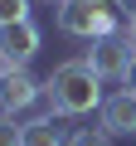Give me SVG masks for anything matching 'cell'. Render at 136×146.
<instances>
[{"mask_svg": "<svg viewBox=\"0 0 136 146\" xmlns=\"http://www.w3.org/2000/svg\"><path fill=\"white\" fill-rule=\"evenodd\" d=\"M88 44H92V49H88L83 58L102 73V78H117V83H121V73H126V63H131V54H136V49L126 44V34H102V39H88Z\"/></svg>", "mask_w": 136, "mask_h": 146, "instance_id": "obj_5", "label": "cell"}, {"mask_svg": "<svg viewBox=\"0 0 136 146\" xmlns=\"http://www.w3.org/2000/svg\"><path fill=\"white\" fill-rule=\"evenodd\" d=\"M97 122L112 131V136H136V93H112L107 102H102V112H97Z\"/></svg>", "mask_w": 136, "mask_h": 146, "instance_id": "obj_6", "label": "cell"}, {"mask_svg": "<svg viewBox=\"0 0 136 146\" xmlns=\"http://www.w3.org/2000/svg\"><path fill=\"white\" fill-rule=\"evenodd\" d=\"M44 98V83H34L29 68H0V112H29Z\"/></svg>", "mask_w": 136, "mask_h": 146, "instance_id": "obj_4", "label": "cell"}, {"mask_svg": "<svg viewBox=\"0 0 136 146\" xmlns=\"http://www.w3.org/2000/svg\"><path fill=\"white\" fill-rule=\"evenodd\" d=\"M121 34H126V44L136 49V20H126V25H121Z\"/></svg>", "mask_w": 136, "mask_h": 146, "instance_id": "obj_13", "label": "cell"}, {"mask_svg": "<svg viewBox=\"0 0 136 146\" xmlns=\"http://www.w3.org/2000/svg\"><path fill=\"white\" fill-rule=\"evenodd\" d=\"M112 10H117L121 20H136V0H112Z\"/></svg>", "mask_w": 136, "mask_h": 146, "instance_id": "obj_11", "label": "cell"}, {"mask_svg": "<svg viewBox=\"0 0 136 146\" xmlns=\"http://www.w3.org/2000/svg\"><path fill=\"white\" fill-rule=\"evenodd\" d=\"M0 146H24V122H15V112H0Z\"/></svg>", "mask_w": 136, "mask_h": 146, "instance_id": "obj_9", "label": "cell"}, {"mask_svg": "<svg viewBox=\"0 0 136 146\" xmlns=\"http://www.w3.org/2000/svg\"><path fill=\"white\" fill-rule=\"evenodd\" d=\"M0 20H34L29 0H0Z\"/></svg>", "mask_w": 136, "mask_h": 146, "instance_id": "obj_10", "label": "cell"}, {"mask_svg": "<svg viewBox=\"0 0 136 146\" xmlns=\"http://www.w3.org/2000/svg\"><path fill=\"white\" fill-rule=\"evenodd\" d=\"M49 5H58V0H49Z\"/></svg>", "mask_w": 136, "mask_h": 146, "instance_id": "obj_14", "label": "cell"}, {"mask_svg": "<svg viewBox=\"0 0 136 146\" xmlns=\"http://www.w3.org/2000/svg\"><path fill=\"white\" fill-rule=\"evenodd\" d=\"M24 146H68V131L58 122V112H39L24 122Z\"/></svg>", "mask_w": 136, "mask_h": 146, "instance_id": "obj_7", "label": "cell"}, {"mask_svg": "<svg viewBox=\"0 0 136 146\" xmlns=\"http://www.w3.org/2000/svg\"><path fill=\"white\" fill-rule=\"evenodd\" d=\"M68 146H112V131L97 122V127H78V131H68Z\"/></svg>", "mask_w": 136, "mask_h": 146, "instance_id": "obj_8", "label": "cell"}, {"mask_svg": "<svg viewBox=\"0 0 136 146\" xmlns=\"http://www.w3.org/2000/svg\"><path fill=\"white\" fill-rule=\"evenodd\" d=\"M58 29L73 39H102L121 34V15L107 10V0H58Z\"/></svg>", "mask_w": 136, "mask_h": 146, "instance_id": "obj_2", "label": "cell"}, {"mask_svg": "<svg viewBox=\"0 0 136 146\" xmlns=\"http://www.w3.org/2000/svg\"><path fill=\"white\" fill-rule=\"evenodd\" d=\"M44 34L34 20H0V68H29Z\"/></svg>", "mask_w": 136, "mask_h": 146, "instance_id": "obj_3", "label": "cell"}, {"mask_svg": "<svg viewBox=\"0 0 136 146\" xmlns=\"http://www.w3.org/2000/svg\"><path fill=\"white\" fill-rule=\"evenodd\" d=\"M102 83L107 78L88 58H68V63H58L49 78H44V102L58 117H88V112H102V102H107Z\"/></svg>", "mask_w": 136, "mask_h": 146, "instance_id": "obj_1", "label": "cell"}, {"mask_svg": "<svg viewBox=\"0 0 136 146\" xmlns=\"http://www.w3.org/2000/svg\"><path fill=\"white\" fill-rule=\"evenodd\" d=\"M121 88L136 93V54H131V63H126V73H121Z\"/></svg>", "mask_w": 136, "mask_h": 146, "instance_id": "obj_12", "label": "cell"}]
</instances>
